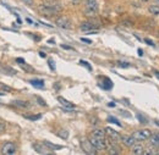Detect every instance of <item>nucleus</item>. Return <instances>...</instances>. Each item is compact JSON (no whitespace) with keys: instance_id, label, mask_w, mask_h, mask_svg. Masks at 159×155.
<instances>
[{"instance_id":"1","label":"nucleus","mask_w":159,"mask_h":155,"mask_svg":"<svg viewBox=\"0 0 159 155\" xmlns=\"http://www.w3.org/2000/svg\"><path fill=\"white\" fill-rule=\"evenodd\" d=\"M107 132L105 130H94L89 135V142L96 147L97 150H105L107 149Z\"/></svg>"},{"instance_id":"2","label":"nucleus","mask_w":159,"mask_h":155,"mask_svg":"<svg viewBox=\"0 0 159 155\" xmlns=\"http://www.w3.org/2000/svg\"><path fill=\"white\" fill-rule=\"evenodd\" d=\"M98 12V2L97 0H84V16L93 19L97 16Z\"/></svg>"},{"instance_id":"3","label":"nucleus","mask_w":159,"mask_h":155,"mask_svg":"<svg viewBox=\"0 0 159 155\" xmlns=\"http://www.w3.org/2000/svg\"><path fill=\"white\" fill-rule=\"evenodd\" d=\"M80 28H81V31H83V32L87 33V34H91V33H98L99 24L93 23V21H86V22H83V23L80 26Z\"/></svg>"},{"instance_id":"4","label":"nucleus","mask_w":159,"mask_h":155,"mask_svg":"<svg viewBox=\"0 0 159 155\" xmlns=\"http://www.w3.org/2000/svg\"><path fill=\"white\" fill-rule=\"evenodd\" d=\"M38 10H39V12L42 15H44V16H53V15H55L58 11L61 10V7L60 6H49V5H39L38 6Z\"/></svg>"},{"instance_id":"5","label":"nucleus","mask_w":159,"mask_h":155,"mask_svg":"<svg viewBox=\"0 0 159 155\" xmlns=\"http://www.w3.org/2000/svg\"><path fill=\"white\" fill-rule=\"evenodd\" d=\"M152 136V132L149 130H139L132 133V137L136 139V142H142L146 139H149Z\"/></svg>"},{"instance_id":"6","label":"nucleus","mask_w":159,"mask_h":155,"mask_svg":"<svg viewBox=\"0 0 159 155\" xmlns=\"http://www.w3.org/2000/svg\"><path fill=\"white\" fill-rule=\"evenodd\" d=\"M81 145H82V149H83V152H84L86 154H89V155L97 154V149H96V147L89 142V139L82 140V142H81Z\"/></svg>"},{"instance_id":"7","label":"nucleus","mask_w":159,"mask_h":155,"mask_svg":"<svg viewBox=\"0 0 159 155\" xmlns=\"http://www.w3.org/2000/svg\"><path fill=\"white\" fill-rule=\"evenodd\" d=\"M57 26L60 27V28H62V29H70L71 28V20L69 19V17H66V16H61L59 19L57 20Z\"/></svg>"},{"instance_id":"8","label":"nucleus","mask_w":159,"mask_h":155,"mask_svg":"<svg viewBox=\"0 0 159 155\" xmlns=\"http://www.w3.org/2000/svg\"><path fill=\"white\" fill-rule=\"evenodd\" d=\"M1 153L5 155L15 154V153H16V147H15V144H14V143H10V142L5 143V144L2 145V148H1Z\"/></svg>"},{"instance_id":"9","label":"nucleus","mask_w":159,"mask_h":155,"mask_svg":"<svg viewBox=\"0 0 159 155\" xmlns=\"http://www.w3.org/2000/svg\"><path fill=\"white\" fill-rule=\"evenodd\" d=\"M107 149L109 154H120V147L116 144V140L107 142Z\"/></svg>"},{"instance_id":"10","label":"nucleus","mask_w":159,"mask_h":155,"mask_svg":"<svg viewBox=\"0 0 159 155\" xmlns=\"http://www.w3.org/2000/svg\"><path fill=\"white\" fill-rule=\"evenodd\" d=\"M58 101H59L60 104L64 106V109L66 110V111H72L74 109H75V104H72V103H70L69 100H66L65 98L62 97H58Z\"/></svg>"},{"instance_id":"11","label":"nucleus","mask_w":159,"mask_h":155,"mask_svg":"<svg viewBox=\"0 0 159 155\" xmlns=\"http://www.w3.org/2000/svg\"><path fill=\"white\" fill-rule=\"evenodd\" d=\"M11 104H12L14 106H16V108H20V109H28V108L31 106V104H30L27 100H20V99L14 100Z\"/></svg>"},{"instance_id":"12","label":"nucleus","mask_w":159,"mask_h":155,"mask_svg":"<svg viewBox=\"0 0 159 155\" xmlns=\"http://www.w3.org/2000/svg\"><path fill=\"white\" fill-rule=\"evenodd\" d=\"M105 132H107V135H108V136L111 137V139H113V140H121V136H120L116 131H114L113 128L107 127V128H105Z\"/></svg>"},{"instance_id":"13","label":"nucleus","mask_w":159,"mask_h":155,"mask_svg":"<svg viewBox=\"0 0 159 155\" xmlns=\"http://www.w3.org/2000/svg\"><path fill=\"white\" fill-rule=\"evenodd\" d=\"M121 142L126 145V147H132L134 144H135V142H136V139L134 138L132 136H121Z\"/></svg>"},{"instance_id":"14","label":"nucleus","mask_w":159,"mask_h":155,"mask_svg":"<svg viewBox=\"0 0 159 155\" xmlns=\"http://www.w3.org/2000/svg\"><path fill=\"white\" fill-rule=\"evenodd\" d=\"M132 154H135V155H142L143 153H144V150H146V148L142 145V144H134L132 147Z\"/></svg>"},{"instance_id":"15","label":"nucleus","mask_w":159,"mask_h":155,"mask_svg":"<svg viewBox=\"0 0 159 155\" xmlns=\"http://www.w3.org/2000/svg\"><path fill=\"white\" fill-rule=\"evenodd\" d=\"M100 87H102L103 89H105V91H109V89L113 88V82L108 77H104L103 78V83L100 84Z\"/></svg>"},{"instance_id":"16","label":"nucleus","mask_w":159,"mask_h":155,"mask_svg":"<svg viewBox=\"0 0 159 155\" xmlns=\"http://www.w3.org/2000/svg\"><path fill=\"white\" fill-rule=\"evenodd\" d=\"M43 144H44L48 149H50V150H59V149H62L61 145H59V144H54V143H50V142H48V140H44Z\"/></svg>"},{"instance_id":"17","label":"nucleus","mask_w":159,"mask_h":155,"mask_svg":"<svg viewBox=\"0 0 159 155\" xmlns=\"http://www.w3.org/2000/svg\"><path fill=\"white\" fill-rule=\"evenodd\" d=\"M21 66V69L25 71V72H27V73H32V72H34V69L31 66V65H28V64H26L25 61H22V62H20L19 64Z\"/></svg>"},{"instance_id":"18","label":"nucleus","mask_w":159,"mask_h":155,"mask_svg":"<svg viewBox=\"0 0 159 155\" xmlns=\"http://www.w3.org/2000/svg\"><path fill=\"white\" fill-rule=\"evenodd\" d=\"M44 147H45V145H44L43 143H42V144H40V143H34V144H33V148H34V150H36L37 153H39V154H48V152L44 150Z\"/></svg>"},{"instance_id":"19","label":"nucleus","mask_w":159,"mask_h":155,"mask_svg":"<svg viewBox=\"0 0 159 155\" xmlns=\"http://www.w3.org/2000/svg\"><path fill=\"white\" fill-rule=\"evenodd\" d=\"M149 142H151V144H152L154 148H159V136H158V133H156V135L151 136V138H149Z\"/></svg>"},{"instance_id":"20","label":"nucleus","mask_w":159,"mask_h":155,"mask_svg":"<svg viewBox=\"0 0 159 155\" xmlns=\"http://www.w3.org/2000/svg\"><path fill=\"white\" fill-rule=\"evenodd\" d=\"M30 83L36 88H43L44 87V81L43 79H31Z\"/></svg>"},{"instance_id":"21","label":"nucleus","mask_w":159,"mask_h":155,"mask_svg":"<svg viewBox=\"0 0 159 155\" xmlns=\"http://www.w3.org/2000/svg\"><path fill=\"white\" fill-rule=\"evenodd\" d=\"M148 11L152 14V15H159V5H151L148 7Z\"/></svg>"},{"instance_id":"22","label":"nucleus","mask_w":159,"mask_h":155,"mask_svg":"<svg viewBox=\"0 0 159 155\" xmlns=\"http://www.w3.org/2000/svg\"><path fill=\"white\" fill-rule=\"evenodd\" d=\"M57 135H58L60 138H62V139H67V137H69V131H67V130H60Z\"/></svg>"},{"instance_id":"23","label":"nucleus","mask_w":159,"mask_h":155,"mask_svg":"<svg viewBox=\"0 0 159 155\" xmlns=\"http://www.w3.org/2000/svg\"><path fill=\"white\" fill-rule=\"evenodd\" d=\"M40 117H42L40 114H37V115H25V118L31 120V121H37V120H39Z\"/></svg>"},{"instance_id":"24","label":"nucleus","mask_w":159,"mask_h":155,"mask_svg":"<svg viewBox=\"0 0 159 155\" xmlns=\"http://www.w3.org/2000/svg\"><path fill=\"white\" fill-rule=\"evenodd\" d=\"M48 65H49L50 70H52L53 72H55V62H54L53 59H48Z\"/></svg>"},{"instance_id":"25","label":"nucleus","mask_w":159,"mask_h":155,"mask_svg":"<svg viewBox=\"0 0 159 155\" xmlns=\"http://www.w3.org/2000/svg\"><path fill=\"white\" fill-rule=\"evenodd\" d=\"M80 65H82V66L87 67V70H88V71H92V66H91L87 61H84V60H80Z\"/></svg>"},{"instance_id":"26","label":"nucleus","mask_w":159,"mask_h":155,"mask_svg":"<svg viewBox=\"0 0 159 155\" xmlns=\"http://www.w3.org/2000/svg\"><path fill=\"white\" fill-rule=\"evenodd\" d=\"M108 121H109L110 123H115V125H118L119 127H121V123H120V122L118 121V120H116V118H115V117L109 116V117H108Z\"/></svg>"},{"instance_id":"27","label":"nucleus","mask_w":159,"mask_h":155,"mask_svg":"<svg viewBox=\"0 0 159 155\" xmlns=\"http://www.w3.org/2000/svg\"><path fill=\"white\" fill-rule=\"evenodd\" d=\"M5 130H6V123H5V121L0 120V133L5 132Z\"/></svg>"},{"instance_id":"28","label":"nucleus","mask_w":159,"mask_h":155,"mask_svg":"<svg viewBox=\"0 0 159 155\" xmlns=\"http://www.w3.org/2000/svg\"><path fill=\"white\" fill-rule=\"evenodd\" d=\"M36 99H37V103L39 104V105H42V106H47V103L44 101V99L40 97H36Z\"/></svg>"},{"instance_id":"29","label":"nucleus","mask_w":159,"mask_h":155,"mask_svg":"<svg viewBox=\"0 0 159 155\" xmlns=\"http://www.w3.org/2000/svg\"><path fill=\"white\" fill-rule=\"evenodd\" d=\"M0 89H2V91H6V92H11L12 89L9 87V86H6V84H2V83H0Z\"/></svg>"},{"instance_id":"30","label":"nucleus","mask_w":159,"mask_h":155,"mask_svg":"<svg viewBox=\"0 0 159 155\" xmlns=\"http://www.w3.org/2000/svg\"><path fill=\"white\" fill-rule=\"evenodd\" d=\"M137 118H139V121L141 123H147V120H146V117L142 116L141 114H137Z\"/></svg>"},{"instance_id":"31","label":"nucleus","mask_w":159,"mask_h":155,"mask_svg":"<svg viewBox=\"0 0 159 155\" xmlns=\"http://www.w3.org/2000/svg\"><path fill=\"white\" fill-rule=\"evenodd\" d=\"M118 65H119L120 67H129L130 66L129 62H122V61H118Z\"/></svg>"},{"instance_id":"32","label":"nucleus","mask_w":159,"mask_h":155,"mask_svg":"<svg viewBox=\"0 0 159 155\" xmlns=\"http://www.w3.org/2000/svg\"><path fill=\"white\" fill-rule=\"evenodd\" d=\"M143 42L146 43V44H148V45H151V46H154V43L151 40V39H148V38H144L143 39Z\"/></svg>"},{"instance_id":"33","label":"nucleus","mask_w":159,"mask_h":155,"mask_svg":"<svg viewBox=\"0 0 159 155\" xmlns=\"http://www.w3.org/2000/svg\"><path fill=\"white\" fill-rule=\"evenodd\" d=\"M21 1H23L26 5H28V6H33V4H34V1L33 0H21Z\"/></svg>"},{"instance_id":"34","label":"nucleus","mask_w":159,"mask_h":155,"mask_svg":"<svg viewBox=\"0 0 159 155\" xmlns=\"http://www.w3.org/2000/svg\"><path fill=\"white\" fill-rule=\"evenodd\" d=\"M81 42H83V43H86V44H92V40L87 38H81Z\"/></svg>"},{"instance_id":"35","label":"nucleus","mask_w":159,"mask_h":155,"mask_svg":"<svg viewBox=\"0 0 159 155\" xmlns=\"http://www.w3.org/2000/svg\"><path fill=\"white\" fill-rule=\"evenodd\" d=\"M61 48H62V49H66V50H74L71 46H69V45H65V44H61Z\"/></svg>"},{"instance_id":"36","label":"nucleus","mask_w":159,"mask_h":155,"mask_svg":"<svg viewBox=\"0 0 159 155\" xmlns=\"http://www.w3.org/2000/svg\"><path fill=\"white\" fill-rule=\"evenodd\" d=\"M26 22H28L30 24H34V22H33V21H32V20H31V19H28V17L26 19Z\"/></svg>"},{"instance_id":"37","label":"nucleus","mask_w":159,"mask_h":155,"mask_svg":"<svg viewBox=\"0 0 159 155\" xmlns=\"http://www.w3.org/2000/svg\"><path fill=\"white\" fill-rule=\"evenodd\" d=\"M71 1H72V4H74V5H77V4L81 2V0H71Z\"/></svg>"},{"instance_id":"38","label":"nucleus","mask_w":159,"mask_h":155,"mask_svg":"<svg viewBox=\"0 0 159 155\" xmlns=\"http://www.w3.org/2000/svg\"><path fill=\"white\" fill-rule=\"evenodd\" d=\"M39 56L40 58H45V56H47V54H45V53H43V51H39Z\"/></svg>"},{"instance_id":"39","label":"nucleus","mask_w":159,"mask_h":155,"mask_svg":"<svg viewBox=\"0 0 159 155\" xmlns=\"http://www.w3.org/2000/svg\"><path fill=\"white\" fill-rule=\"evenodd\" d=\"M153 72H154V75H156V77L159 79V71H157V70H153Z\"/></svg>"},{"instance_id":"40","label":"nucleus","mask_w":159,"mask_h":155,"mask_svg":"<svg viewBox=\"0 0 159 155\" xmlns=\"http://www.w3.org/2000/svg\"><path fill=\"white\" fill-rule=\"evenodd\" d=\"M137 51H139V56H142V55H143V50H142V49H139Z\"/></svg>"},{"instance_id":"41","label":"nucleus","mask_w":159,"mask_h":155,"mask_svg":"<svg viewBox=\"0 0 159 155\" xmlns=\"http://www.w3.org/2000/svg\"><path fill=\"white\" fill-rule=\"evenodd\" d=\"M49 44H55V42H54V39H49V42H48Z\"/></svg>"},{"instance_id":"42","label":"nucleus","mask_w":159,"mask_h":155,"mask_svg":"<svg viewBox=\"0 0 159 155\" xmlns=\"http://www.w3.org/2000/svg\"><path fill=\"white\" fill-rule=\"evenodd\" d=\"M108 105H109V106H110V108H113V106H115V103H109V104H108Z\"/></svg>"},{"instance_id":"43","label":"nucleus","mask_w":159,"mask_h":155,"mask_svg":"<svg viewBox=\"0 0 159 155\" xmlns=\"http://www.w3.org/2000/svg\"><path fill=\"white\" fill-rule=\"evenodd\" d=\"M156 2H157V5H159V0H154Z\"/></svg>"},{"instance_id":"44","label":"nucleus","mask_w":159,"mask_h":155,"mask_svg":"<svg viewBox=\"0 0 159 155\" xmlns=\"http://www.w3.org/2000/svg\"><path fill=\"white\" fill-rule=\"evenodd\" d=\"M141 1H144L146 2V1H149V0H141Z\"/></svg>"},{"instance_id":"45","label":"nucleus","mask_w":159,"mask_h":155,"mask_svg":"<svg viewBox=\"0 0 159 155\" xmlns=\"http://www.w3.org/2000/svg\"><path fill=\"white\" fill-rule=\"evenodd\" d=\"M158 36H159V32H158Z\"/></svg>"}]
</instances>
